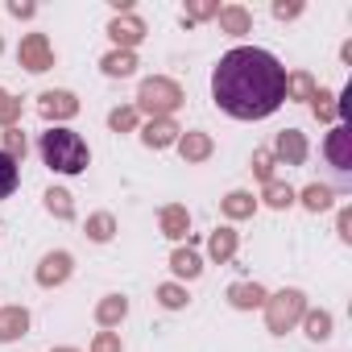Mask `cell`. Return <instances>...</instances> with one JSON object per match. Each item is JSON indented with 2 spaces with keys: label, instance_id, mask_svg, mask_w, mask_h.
Listing matches in <instances>:
<instances>
[{
  "label": "cell",
  "instance_id": "obj_1",
  "mask_svg": "<svg viewBox=\"0 0 352 352\" xmlns=\"http://www.w3.org/2000/svg\"><path fill=\"white\" fill-rule=\"evenodd\" d=\"M286 67L261 46L228 50L212 71V100L232 120H265L286 104Z\"/></svg>",
  "mask_w": 352,
  "mask_h": 352
},
{
  "label": "cell",
  "instance_id": "obj_2",
  "mask_svg": "<svg viewBox=\"0 0 352 352\" xmlns=\"http://www.w3.org/2000/svg\"><path fill=\"white\" fill-rule=\"evenodd\" d=\"M38 149H42V162H46L50 170H58V174H83L87 162H91L87 141H83L75 129H63V124L46 129L42 141H38Z\"/></svg>",
  "mask_w": 352,
  "mask_h": 352
},
{
  "label": "cell",
  "instance_id": "obj_3",
  "mask_svg": "<svg viewBox=\"0 0 352 352\" xmlns=\"http://www.w3.org/2000/svg\"><path fill=\"white\" fill-rule=\"evenodd\" d=\"M137 104L145 112H153V120H157V116H170L174 108L183 104V91H179V83H170V79H145L141 91H137Z\"/></svg>",
  "mask_w": 352,
  "mask_h": 352
},
{
  "label": "cell",
  "instance_id": "obj_4",
  "mask_svg": "<svg viewBox=\"0 0 352 352\" xmlns=\"http://www.w3.org/2000/svg\"><path fill=\"white\" fill-rule=\"evenodd\" d=\"M298 315H302V294H298V290H282V294L270 298V311H265L270 331H286Z\"/></svg>",
  "mask_w": 352,
  "mask_h": 352
},
{
  "label": "cell",
  "instance_id": "obj_5",
  "mask_svg": "<svg viewBox=\"0 0 352 352\" xmlns=\"http://www.w3.org/2000/svg\"><path fill=\"white\" fill-rule=\"evenodd\" d=\"M348 145H352V133L340 124V129H331L327 133V141H323V153H327V162L336 166V174L340 179H348L352 174V153H348Z\"/></svg>",
  "mask_w": 352,
  "mask_h": 352
},
{
  "label": "cell",
  "instance_id": "obj_6",
  "mask_svg": "<svg viewBox=\"0 0 352 352\" xmlns=\"http://www.w3.org/2000/svg\"><path fill=\"white\" fill-rule=\"evenodd\" d=\"M21 67H30V71H50L54 67V54H50L46 34H25L21 38Z\"/></svg>",
  "mask_w": 352,
  "mask_h": 352
},
{
  "label": "cell",
  "instance_id": "obj_7",
  "mask_svg": "<svg viewBox=\"0 0 352 352\" xmlns=\"http://www.w3.org/2000/svg\"><path fill=\"white\" fill-rule=\"evenodd\" d=\"M38 112H42L46 120H67V116H75V112H79V100H75L71 91H42Z\"/></svg>",
  "mask_w": 352,
  "mask_h": 352
},
{
  "label": "cell",
  "instance_id": "obj_8",
  "mask_svg": "<svg viewBox=\"0 0 352 352\" xmlns=\"http://www.w3.org/2000/svg\"><path fill=\"white\" fill-rule=\"evenodd\" d=\"M179 124H174L170 116H157V120H149L145 124V133H141V141L149 145V149H166V145H174V141H179Z\"/></svg>",
  "mask_w": 352,
  "mask_h": 352
},
{
  "label": "cell",
  "instance_id": "obj_9",
  "mask_svg": "<svg viewBox=\"0 0 352 352\" xmlns=\"http://www.w3.org/2000/svg\"><path fill=\"white\" fill-rule=\"evenodd\" d=\"M71 278V253H46L42 265H38V282L42 286H58Z\"/></svg>",
  "mask_w": 352,
  "mask_h": 352
},
{
  "label": "cell",
  "instance_id": "obj_10",
  "mask_svg": "<svg viewBox=\"0 0 352 352\" xmlns=\"http://www.w3.org/2000/svg\"><path fill=\"white\" fill-rule=\"evenodd\" d=\"M108 34H112V42H116V46H124V50H129V46H137V42L145 38V25H141L137 17H129V13H124V17H116V21L108 25Z\"/></svg>",
  "mask_w": 352,
  "mask_h": 352
},
{
  "label": "cell",
  "instance_id": "obj_11",
  "mask_svg": "<svg viewBox=\"0 0 352 352\" xmlns=\"http://www.w3.org/2000/svg\"><path fill=\"white\" fill-rule=\"evenodd\" d=\"M278 157H282V162H290V166H298V162L307 157V141H302V133H298V129L278 133Z\"/></svg>",
  "mask_w": 352,
  "mask_h": 352
},
{
  "label": "cell",
  "instance_id": "obj_12",
  "mask_svg": "<svg viewBox=\"0 0 352 352\" xmlns=\"http://www.w3.org/2000/svg\"><path fill=\"white\" fill-rule=\"evenodd\" d=\"M187 228H191L187 208H166V212H162V232H166L170 241H183V236H187Z\"/></svg>",
  "mask_w": 352,
  "mask_h": 352
},
{
  "label": "cell",
  "instance_id": "obj_13",
  "mask_svg": "<svg viewBox=\"0 0 352 352\" xmlns=\"http://www.w3.org/2000/svg\"><path fill=\"white\" fill-rule=\"evenodd\" d=\"M25 327H30V315L21 307L0 311V340H17V336H25Z\"/></svg>",
  "mask_w": 352,
  "mask_h": 352
},
{
  "label": "cell",
  "instance_id": "obj_14",
  "mask_svg": "<svg viewBox=\"0 0 352 352\" xmlns=\"http://www.w3.org/2000/svg\"><path fill=\"white\" fill-rule=\"evenodd\" d=\"M104 75H112V79H124V75H133L137 71V58H133V50H112L104 63Z\"/></svg>",
  "mask_w": 352,
  "mask_h": 352
},
{
  "label": "cell",
  "instance_id": "obj_15",
  "mask_svg": "<svg viewBox=\"0 0 352 352\" xmlns=\"http://www.w3.org/2000/svg\"><path fill=\"white\" fill-rule=\"evenodd\" d=\"M129 315V298H120V294H108L100 307H96V319L104 323V327H112V323H120Z\"/></svg>",
  "mask_w": 352,
  "mask_h": 352
},
{
  "label": "cell",
  "instance_id": "obj_16",
  "mask_svg": "<svg viewBox=\"0 0 352 352\" xmlns=\"http://www.w3.org/2000/svg\"><path fill=\"white\" fill-rule=\"evenodd\" d=\"M179 153H183L187 162H204V157L212 153V137H204V133H187V137L179 141Z\"/></svg>",
  "mask_w": 352,
  "mask_h": 352
},
{
  "label": "cell",
  "instance_id": "obj_17",
  "mask_svg": "<svg viewBox=\"0 0 352 352\" xmlns=\"http://www.w3.org/2000/svg\"><path fill=\"white\" fill-rule=\"evenodd\" d=\"M17 183H21V170H17V162L0 149V199H9L13 191H17Z\"/></svg>",
  "mask_w": 352,
  "mask_h": 352
},
{
  "label": "cell",
  "instance_id": "obj_18",
  "mask_svg": "<svg viewBox=\"0 0 352 352\" xmlns=\"http://www.w3.org/2000/svg\"><path fill=\"white\" fill-rule=\"evenodd\" d=\"M228 298H232V307H261L265 302V290L261 286H249V282H236L228 290Z\"/></svg>",
  "mask_w": 352,
  "mask_h": 352
},
{
  "label": "cell",
  "instance_id": "obj_19",
  "mask_svg": "<svg viewBox=\"0 0 352 352\" xmlns=\"http://www.w3.org/2000/svg\"><path fill=\"white\" fill-rule=\"evenodd\" d=\"M232 253H236V232L232 228H216L212 232V257L216 261H228Z\"/></svg>",
  "mask_w": 352,
  "mask_h": 352
},
{
  "label": "cell",
  "instance_id": "obj_20",
  "mask_svg": "<svg viewBox=\"0 0 352 352\" xmlns=\"http://www.w3.org/2000/svg\"><path fill=\"white\" fill-rule=\"evenodd\" d=\"M170 270L179 274V278H199V270H204V265H199V257H195L191 249H179V253L170 257Z\"/></svg>",
  "mask_w": 352,
  "mask_h": 352
},
{
  "label": "cell",
  "instance_id": "obj_21",
  "mask_svg": "<svg viewBox=\"0 0 352 352\" xmlns=\"http://www.w3.org/2000/svg\"><path fill=\"white\" fill-rule=\"evenodd\" d=\"M216 17H220V25H224L228 34H249V13H245V9L232 5V9H220Z\"/></svg>",
  "mask_w": 352,
  "mask_h": 352
},
{
  "label": "cell",
  "instance_id": "obj_22",
  "mask_svg": "<svg viewBox=\"0 0 352 352\" xmlns=\"http://www.w3.org/2000/svg\"><path fill=\"white\" fill-rule=\"evenodd\" d=\"M224 212H228L232 220H241V216H249V212H253V195H249V191H232V195L224 199Z\"/></svg>",
  "mask_w": 352,
  "mask_h": 352
},
{
  "label": "cell",
  "instance_id": "obj_23",
  "mask_svg": "<svg viewBox=\"0 0 352 352\" xmlns=\"http://www.w3.org/2000/svg\"><path fill=\"white\" fill-rule=\"evenodd\" d=\"M112 228H116V220H112L108 212H100V216L87 220V236H91V241H112Z\"/></svg>",
  "mask_w": 352,
  "mask_h": 352
},
{
  "label": "cell",
  "instance_id": "obj_24",
  "mask_svg": "<svg viewBox=\"0 0 352 352\" xmlns=\"http://www.w3.org/2000/svg\"><path fill=\"white\" fill-rule=\"evenodd\" d=\"M302 204H307L311 212L331 208V187H319V183H315V187H307V191H302Z\"/></svg>",
  "mask_w": 352,
  "mask_h": 352
},
{
  "label": "cell",
  "instance_id": "obj_25",
  "mask_svg": "<svg viewBox=\"0 0 352 352\" xmlns=\"http://www.w3.org/2000/svg\"><path fill=\"white\" fill-rule=\"evenodd\" d=\"M46 208H50L58 220H71V216H75V208H71V195H67V191H46Z\"/></svg>",
  "mask_w": 352,
  "mask_h": 352
},
{
  "label": "cell",
  "instance_id": "obj_26",
  "mask_svg": "<svg viewBox=\"0 0 352 352\" xmlns=\"http://www.w3.org/2000/svg\"><path fill=\"white\" fill-rule=\"evenodd\" d=\"M307 336H311V340H327V336H331V319H327L323 311L307 315Z\"/></svg>",
  "mask_w": 352,
  "mask_h": 352
},
{
  "label": "cell",
  "instance_id": "obj_27",
  "mask_svg": "<svg viewBox=\"0 0 352 352\" xmlns=\"http://www.w3.org/2000/svg\"><path fill=\"white\" fill-rule=\"evenodd\" d=\"M17 116H21V100H13L9 91H0V124H9V129H13Z\"/></svg>",
  "mask_w": 352,
  "mask_h": 352
},
{
  "label": "cell",
  "instance_id": "obj_28",
  "mask_svg": "<svg viewBox=\"0 0 352 352\" xmlns=\"http://www.w3.org/2000/svg\"><path fill=\"white\" fill-rule=\"evenodd\" d=\"M157 298H162V307H170V311L187 307V290H183V286H162V290H157Z\"/></svg>",
  "mask_w": 352,
  "mask_h": 352
},
{
  "label": "cell",
  "instance_id": "obj_29",
  "mask_svg": "<svg viewBox=\"0 0 352 352\" xmlns=\"http://www.w3.org/2000/svg\"><path fill=\"white\" fill-rule=\"evenodd\" d=\"M5 153H9L13 162L25 157V137H21V129H5Z\"/></svg>",
  "mask_w": 352,
  "mask_h": 352
},
{
  "label": "cell",
  "instance_id": "obj_30",
  "mask_svg": "<svg viewBox=\"0 0 352 352\" xmlns=\"http://www.w3.org/2000/svg\"><path fill=\"white\" fill-rule=\"evenodd\" d=\"M265 199H270V208H290V204H294V191L282 187V183H270V187H265Z\"/></svg>",
  "mask_w": 352,
  "mask_h": 352
},
{
  "label": "cell",
  "instance_id": "obj_31",
  "mask_svg": "<svg viewBox=\"0 0 352 352\" xmlns=\"http://www.w3.org/2000/svg\"><path fill=\"white\" fill-rule=\"evenodd\" d=\"M108 124H112L116 133H124V129H133V124H137V108H116V112L108 116Z\"/></svg>",
  "mask_w": 352,
  "mask_h": 352
},
{
  "label": "cell",
  "instance_id": "obj_32",
  "mask_svg": "<svg viewBox=\"0 0 352 352\" xmlns=\"http://www.w3.org/2000/svg\"><path fill=\"white\" fill-rule=\"evenodd\" d=\"M91 352H120V340H116L112 331H100L96 344H91Z\"/></svg>",
  "mask_w": 352,
  "mask_h": 352
},
{
  "label": "cell",
  "instance_id": "obj_33",
  "mask_svg": "<svg viewBox=\"0 0 352 352\" xmlns=\"http://www.w3.org/2000/svg\"><path fill=\"white\" fill-rule=\"evenodd\" d=\"M216 13H220V9H216V5H191V9H187V17H183V21H204V17H216Z\"/></svg>",
  "mask_w": 352,
  "mask_h": 352
},
{
  "label": "cell",
  "instance_id": "obj_34",
  "mask_svg": "<svg viewBox=\"0 0 352 352\" xmlns=\"http://www.w3.org/2000/svg\"><path fill=\"white\" fill-rule=\"evenodd\" d=\"M311 100H315V116H331V96L327 91H315Z\"/></svg>",
  "mask_w": 352,
  "mask_h": 352
},
{
  "label": "cell",
  "instance_id": "obj_35",
  "mask_svg": "<svg viewBox=\"0 0 352 352\" xmlns=\"http://www.w3.org/2000/svg\"><path fill=\"white\" fill-rule=\"evenodd\" d=\"M253 166H257L261 179H270V153H265V149H261V153H253Z\"/></svg>",
  "mask_w": 352,
  "mask_h": 352
},
{
  "label": "cell",
  "instance_id": "obj_36",
  "mask_svg": "<svg viewBox=\"0 0 352 352\" xmlns=\"http://www.w3.org/2000/svg\"><path fill=\"white\" fill-rule=\"evenodd\" d=\"M9 13H13V17H34V5H25V0H13Z\"/></svg>",
  "mask_w": 352,
  "mask_h": 352
},
{
  "label": "cell",
  "instance_id": "obj_37",
  "mask_svg": "<svg viewBox=\"0 0 352 352\" xmlns=\"http://www.w3.org/2000/svg\"><path fill=\"white\" fill-rule=\"evenodd\" d=\"M298 13H302L298 5H274V17H282V21H286V17H298Z\"/></svg>",
  "mask_w": 352,
  "mask_h": 352
},
{
  "label": "cell",
  "instance_id": "obj_38",
  "mask_svg": "<svg viewBox=\"0 0 352 352\" xmlns=\"http://www.w3.org/2000/svg\"><path fill=\"white\" fill-rule=\"evenodd\" d=\"M348 228H352V216H348V212H344V216H340V236H344V241H348V236H352V232H348Z\"/></svg>",
  "mask_w": 352,
  "mask_h": 352
},
{
  "label": "cell",
  "instance_id": "obj_39",
  "mask_svg": "<svg viewBox=\"0 0 352 352\" xmlns=\"http://www.w3.org/2000/svg\"><path fill=\"white\" fill-rule=\"evenodd\" d=\"M54 352H75V348H54Z\"/></svg>",
  "mask_w": 352,
  "mask_h": 352
},
{
  "label": "cell",
  "instance_id": "obj_40",
  "mask_svg": "<svg viewBox=\"0 0 352 352\" xmlns=\"http://www.w3.org/2000/svg\"><path fill=\"white\" fill-rule=\"evenodd\" d=\"M0 46H5V42H0Z\"/></svg>",
  "mask_w": 352,
  "mask_h": 352
}]
</instances>
